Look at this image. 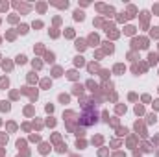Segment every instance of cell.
<instances>
[{
  "label": "cell",
  "instance_id": "6da1fadb",
  "mask_svg": "<svg viewBox=\"0 0 159 157\" xmlns=\"http://www.w3.org/2000/svg\"><path fill=\"white\" fill-rule=\"evenodd\" d=\"M96 118H98V109L94 107V104H87L85 109H83V113H81L80 124L81 126H91V124L96 122Z\"/></svg>",
  "mask_w": 159,
  "mask_h": 157
}]
</instances>
